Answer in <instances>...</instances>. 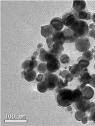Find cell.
<instances>
[{"label":"cell","mask_w":95,"mask_h":126,"mask_svg":"<svg viewBox=\"0 0 95 126\" xmlns=\"http://www.w3.org/2000/svg\"><path fill=\"white\" fill-rule=\"evenodd\" d=\"M54 33L53 29L51 27L50 25H46L45 26H41V35L44 38H49L52 37Z\"/></svg>","instance_id":"7c38bea8"},{"label":"cell","mask_w":95,"mask_h":126,"mask_svg":"<svg viewBox=\"0 0 95 126\" xmlns=\"http://www.w3.org/2000/svg\"><path fill=\"white\" fill-rule=\"evenodd\" d=\"M87 36L89 37H93L95 40V29H93L91 31L89 32Z\"/></svg>","instance_id":"1f68e13d"},{"label":"cell","mask_w":95,"mask_h":126,"mask_svg":"<svg viewBox=\"0 0 95 126\" xmlns=\"http://www.w3.org/2000/svg\"><path fill=\"white\" fill-rule=\"evenodd\" d=\"M77 17L79 20H91V17H92V15H91V12H89L86 10H83V11H81V12H77Z\"/></svg>","instance_id":"ac0fdd59"},{"label":"cell","mask_w":95,"mask_h":126,"mask_svg":"<svg viewBox=\"0 0 95 126\" xmlns=\"http://www.w3.org/2000/svg\"><path fill=\"white\" fill-rule=\"evenodd\" d=\"M39 52H38V51H35L33 53V56H34L35 57H37V56H39Z\"/></svg>","instance_id":"f35d334b"},{"label":"cell","mask_w":95,"mask_h":126,"mask_svg":"<svg viewBox=\"0 0 95 126\" xmlns=\"http://www.w3.org/2000/svg\"><path fill=\"white\" fill-rule=\"evenodd\" d=\"M91 19H92L93 22L95 23V13H94L92 15V17H91Z\"/></svg>","instance_id":"ab89813d"},{"label":"cell","mask_w":95,"mask_h":126,"mask_svg":"<svg viewBox=\"0 0 95 126\" xmlns=\"http://www.w3.org/2000/svg\"><path fill=\"white\" fill-rule=\"evenodd\" d=\"M72 108L71 107V105H70V106L67 107V110H68V111H71H71H72Z\"/></svg>","instance_id":"60d3db41"},{"label":"cell","mask_w":95,"mask_h":126,"mask_svg":"<svg viewBox=\"0 0 95 126\" xmlns=\"http://www.w3.org/2000/svg\"><path fill=\"white\" fill-rule=\"evenodd\" d=\"M95 107V103H94V102H91V103H90V107H89L88 112H89V113H90V112H91V111L93 110V109Z\"/></svg>","instance_id":"e575fe53"},{"label":"cell","mask_w":95,"mask_h":126,"mask_svg":"<svg viewBox=\"0 0 95 126\" xmlns=\"http://www.w3.org/2000/svg\"><path fill=\"white\" fill-rule=\"evenodd\" d=\"M69 73V72L67 71V70H63L59 73V75L61 76V77L63 79H65V76L67 75V73Z\"/></svg>","instance_id":"836d02e7"},{"label":"cell","mask_w":95,"mask_h":126,"mask_svg":"<svg viewBox=\"0 0 95 126\" xmlns=\"http://www.w3.org/2000/svg\"><path fill=\"white\" fill-rule=\"evenodd\" d=\"M49 25L53 29L54 31H62L64 27L62 18L59 17H56L52 19Z\"/></svg>","instance_id":"8fae6325"},{"label":"cell","mask_w":95,"mask_h":126,"mask_svg":"<svg viewBox=\"0 0 95 126\" xmlns=\"http://www.w3.org/2000/svg\"><path fill=\"white\" fill-rule=\"evenodd\" d=\"M73 76L71 75V73H69L67 74V75L65 76V79H64L67 80L68 82H71L73 81Z\"/></svg>","instance_id":"f546056e"},{"label":"cell","mask_w":95,"mask_h":126,"mask_svg":"<svg viewBox=\"0 0 95 126\" xmlns=\"http://www.w3.org/2000/svg\"><path fill=\"white\" fill-rule=\"evenodd\" d=\"M68 86V83H66L62 79V78H59V82L58 84V86L56 88V92H58L60 90L64 88L65 87H67Z\"/></svg>","instance_id":"d4e9b609"},{"label":"cell","mask_w":95,"mask_h":126,"mask_svg":"<svg viewBox=\"0 0 95 126\" xmlns=\"http://www.w3.org/2000/svg\"><path fill=\"white\" fill-rule=\"evenodd\" d=\"M69 29L72 30L78 39L86 37L89 30L88 23L83 20H77Z\"/></svg>","instance_id":"7a4b0ae2"},{"label":"cell","mask_w":95,"mask_h":126,"mask_svg":"<svg viewBox=\"0 0 95 126\" xmlns=\"http://www.w3.org/2000/svg\"><path fill=\"white\" fill-rule=\"evenodd\" d=\"M38 63L36 60H31V59H27L22 63V67L24 71L32 70L38 67Z\"/></svg>","instance_id":"30bf717a"},{"label":"cell","mask_w":95,"mask_h":126,"mask_svg":"<svg viewBox=\"0 0 95 126\" xmlns=\"http://www.w3.org/2000/svg\"><path fill=\"white\" fill-rule=\"evenodd\" d=\"M86 112L80 111V110H77L76 113H75V118L78 121H81L84 118L86 117Z\"/></svg>","instance_id":"484cf974"},{"label":"cell","mask_w":95,"mask_h":126,"mask_svg":"<svg viewBox=\"0 0 95 126\" xmlns=\"http://www.w3.org/2000/svg\"><path fill=\"white\" fill-rule=\"evenodd\" d=\"M45 83L48 86V88L49 90H53L58 86V84L59 82L60 78L57 75H55L53 73H49V72H46L45 73Z\"/></svg>","instance_id":"3957f363"},{"label":"cell","mask_w":95,"mask_h":126,"mask_svg":"<svg viewBox=\"0 0 95 126\" xmlns=\"http://www.w3.org/2000/svg\"><path fill=\"white\" fill-rule=\"evenodd\" d=\"M69 69V73L73 76V78H79L83 69H82L78 64H75L73 66H70Z\"/></svg>","instance_id":"e0dca14e"},{"label":"cell","mask_w":95,"mask_h":126,"mask_svg":"<svg viewBox=\"0 0 95 126\" xmlns=\"http://www.w3.org/2000/svg\"><path fill=\"white\" fill-rule=\"evenodd\" d=\"M38 72L41 74H45L47 71V67H46V63H39L38 64V67H37Z\"/></svg>","instance_id":"603a6c76"},{"label":"cell","mask_w":95,"mask_h":126,"mask_svg":"<svg viewBox=\"0 0 95 126\" xmlns=\"http://www.w3.org/2000/svg\"><path fill=\"white\" fill-rule=\"evenodd\" d=\"M89 29L91 30H93V29H95V25L94 24V23H91V24H90L89 26Z\"/></svg>","instance_id":"74e56055"},{"label":"cell","mask_w":95,"mask_h":126,"mask_svg":"<svg viewBox=\"0 0 95 126\" xmlns=\"http://www.w3.org/2000/svg\"><path fill=\"white\" fill-rule=\"evenodd\" d=\"M86 7V3L85 1H83V0L73 1V10L76 11L77 12L85 10Z\"/></svg>","instance_id":"9a60e30c"},{"label":"cell","mask_w":95,"mask_h":126,"mask_svg":"<svg viewBox=\"0 0 95 126\" xmlns=\"http://www.w3.org/2000/svg\"><path fill=\"white\" fill-rule=\"evenodd\" d=\"M94 69H95V64H94Z\"/></svg>","instance_id":"ee69618b"},{"label":"cell","mask_w":95,"mask_h":126,"mask_svg":"<svg viewBox=\"0 0 95 126\" xmlns=\"http://www.w3.org/2000/svg\"><path fill=\"white\" fill-rule=\"evenodd\" d=\"M80 90L82 93V96H83L84 99L89 100L93 97L94 90L91 86H85L82 88H80Z\"/></svg>","instance_id":"4fadbf2b"},{"label":"cell","mask_w":95,"mask_h":126,"mask_svg":"<svg viewBox=\"0 0 95 126\" xmlns=\"http://www.w3.org/2000/svg\"><path fill=\"white\" fill-rule=\"evenodd\" d=\"M94 49H95V47H94Z\"/></svg>","instance_id":"f6af8a7d"},{"label":"cell","mask_w":95,"mask_h":126,"mask_svg":"<svg viewBox=\"0 0 95 126\" xmlns=\"http://www.w3.org/2000/svg\"><path fill=\"white\" fill-rule=\"evenodd\" d=\"M89 85L91 87L95 88V74L91 75V83H89Z\"/></svg>","instance_id":"4dcf8cb0"},{"label":"cell","mask_w":95,"mask_h":126,"mask_svg":"<svg viewBox=\"0 0 95 126\" xmlns=\"http://www.w3.org/2000/svg\"><path fill=\"white\" fill-rule=\"evenodd\" d=\"M91 47V44L89 40V38L83 37L80 38L75 42V48L76 50L80 52L84 53L85 52L89 50Z\"/></svg>","instance_id":"5b68a950"},{"label":"cell","mask_w":95,"mask_h":126,"mask_svg":"<svg viewBox=\"0 0 95 126\" xmlns=\"http://www.w3.org/2000/svg\"><path fill=\"white\" fill-rule=\"evenodd\" d=\"M63 50H64V47H63V46L58 44L54 43L52 46V48L49 50V52L53 54L60 58V57L62 55V52Z\"/></svg>","instance_id":"2e32d148"},{"label":"cell","mask_w":95,"mask_h":126,"mask_svg":"<svg viewBox=\"0 0 95 126\" xmlns=\"http://www.w3.org/2000/svg\"><path fill=\"white\" fill-rule=\"evenodd\" d=\"M58 104L63 107H67L73 103V90L69 88H63L58 92L56 96Z\"/></svg>","instance_id":"6da1fadb"},{"label":"cell","mask_w":95,"mask_h":126,"mask_svg":"<svg viewBox=\"0 0 95 126\" xmlns=\"http://www.w3.org/2000/svg\"><path fill=\"white\" fill-rule=\"evenodd\" d=\"M36 77H37V74L34 69L26 71L25 75L24 76L25 79L28 82L34 81V80H36Z\"/></svg>","instance_id":"d6986e66"},{"label":"cell","mask_w":95,"mask_h":126,"mask_svg":"<svg viewBox=\"0 0 95 126\" xmlns=\"http://www.w3.org/2000/svg\"><path fill=\"white\" fill-rule=\"evenodd\" d=\"M90 103L89 100H85V99H81L79 102H75V107L77 110H80L84 112H88L89 107H90Z\"/></svg>","instance_id":"ba28073f"},{"label":"cell","mask_w":95,"mask_h":126,"mask_svg":"<svg viewBox=\"0 0 95 126\" xmlns=\"http://www.w3.org/2000/svg\"><path fill=\"white\" fill-rule=\"evenodd\" d=\"M37 90L40 93H45V92H46L48 90V86L46 83H45V82L42 81L38 83V85H37Z\"/></svg>","instance_id":"7402d4cb"},{"label":"cell","mask_w":95,"mask_h":126,"mask_svg":"<svg viewBox=\"0 0 95 126\" xmlns=\"http://www.w3.org/2000/svg\"><path fill=\"white\" fill-rule=\"evenodd\" d=\"M62 32H63L64 38H65V43H73V42L75 43V42L78 39L76 36L73 34L72 30L69 28L63 29L62 30Z\"/></svg>","instance_id":"9c48e42d"},{"label":"cell","mask_w":95,"mask_h":126,"mask_svg":"<svg viewBox=\"0 0 95 126\" xmlns=\"http://www.w3.org/2000/svg\"><path fill=\"white\" fill-rule=\"evenodd\" d=\"M59 60L60 61L61 64L63 65H67L70 62V57L69 56H68L66 54H63L62 56L60 57Z\"/></svg>","instance_id":"cb8c5ba5"},{"label":"cell","mask_w":95,"mask_h":126,"mask_svg":"<svg viewBox=\"0 0 95 126\" xmlns=\"http://www.w3.org/2000/svg\"><path fill=\"white\" fill-rule=\"evenodd\" d=\"M88 117L86 116L82 120H81V122H82V123L84 124H86L87 123V122H88Z\"/></svg>","instance_id":"d590c367"},{"label":"cell","mask_w":95,"mask_h":126,"mask_svg":"<svg viewBox=\"0 0 95 126\" xmlns=\"http://www.w3.org/2000/svg\"><path fill=\"white\" fill-rule=\"evenodd\" d=\"M47 71L49 73H53L60 69L61 67V63L58 58H53L46 63Z\"/></svg>","instance_id":"8992f818"},{"label":"cell","mask_w":95,"mask_h":126,"mask_svg":"<svg viewBox=\"0 0 95 126\" xmlns=\"http://www.w3.org/2000/svg\"><path fill=\"white\" fill-rule=\"evenodd\" d=\"M46 44H47L48 47V49H49V50H50V49H51L52 46H53V44L55 43L53 41V38H52V37H49V38H47V39H46Z\"/></svg>","instance_id":"83f0119b"},{"label":"cell","mask_w":95,"mask_h":126,"mask_svg":"<svg viewBox=\"0 0 95 126\" xmlns=\"http://www.w3.org/2000/svg\"><path fill=\"white\" fill-rule=\"evenodd\" d=\"M93 57L94 55L93 54L92 52L90 51V50H88V51L84 52L82 55V58L86 59V60L89 61H91L93 59Z\"/></svg>","instance_id":"4316f807"},{"label":"cell","mask_w":95,"mask_h":126,"mask_svg":"<svg viewBox=\"0 0 95 126\" xmlns=\"http://www.w3.org/2000/svg\"><path fill=\"white\" fill-rule=\"evenodd\" d=\"M62 20L63 25L68 28H70L75 22L79 20L77 15V12L73 10L71 12L65 13L62 16Z\"/></svg>","instance_id":"277c9868"},{"label":"cell","mask_w":95,"mask_h":126,"mask_svg":"<svg viewBox=\"0 0 95 126\" xmlns=\"http://www.w3.org/2000/svg\"><path fill=\"white\" fill-rule=\"evenodd\" d=\"M77 64L81 66L82 69H85L89 66V61L82 58V56L79 57L77 59Z\"/></svg>","instance_id":"44dd1931"},{"label":"cell","mask_w":95,"mask_h":126,"mask_svg":"<svg viewBox=\"0 0 95 126\" xmlns=\"http://www.w3.org/2000/svg\"><path fill=\"white\" fill-rule=\"evenodd\" d=\"M83 98L82 96V93L79 88L75 89L73 90V103L79 102L81 99Z\"/></svg>","instance_id":"ffe728a7"},{"label":"cell","mask_w":95,"mask_h":126,"mask_svg":"<svg viewBox=\"0 0 95 126\" xmlns=\"http://www.w3.org/2000/svg\"><path fill=\"white\" fill-rule=\"evenodd\" d=\"M42 47H43V44H39L38 46V47H37V50H36V51L38 52H39V50H41V49H42Z\"/></svg>","instance_id":"8d00e7d4"},{"label":"cell","mask_w":95,"mask_h":126,"mask_svg":"<svg viewBox=\"0 0 95 126\" xmlns=\"http://www.w3.org/2000/svg\"><path fill=\"white\" fill-rule=\"evenodd\" d=\"M52 38L54 42L58 44H60L63 46V44L65 43V38L64 35L62 31H54V33L52 35Z\"/></svg>","instance_id":"5bb4252c"},{"label":"cell","mask_w":95,"mask_h":126,"mask_svg":"<svg viewBox=\"0 0 95 126\" xmlns=\"http://www.w3.org/2000/svg\"><path fill=\"white\" fill-rule=\"evenodd\" d=\"M45 78V74H39V75H37V77L36 78V82L38 83H40V82L44 81Z\"/></svg>","instance_id":"f1b7e54d"},{"label":"cell","mask_w":95,"mask_h":126,"mask_svg":"<svg viewBox=\"0 0 95 126\" xmlns=\"http://www.w3.org/2000/svg\"><path fill=\"white\" fill-rule=\"evenodd\" d=\"M93 58H94V59H95V54H94V57H93Z\"/></svg>","instance_id":"7bdbcfd3"},{"label":"cell","mask_w":95,"mask_h":126,"mask_svg":"<svg viewBox=\"0 0 95 126\" xmlns=\"http://www.w3.org/2000/svg\"><path fill=\"white\" fill-rule=\"evenodd\" d=\"M91 52H92V53H93V52H95V49H92V50H91Z\"/></svg>","instance_id":"b9f144b4"},{"label":"cell","mask_w":95,"mask_h":126,"mask_svg":"<svg viewBox=\"0 0 95 126\" xmlns=\"http://www.w3.org/2000/svg\"><path fill=\"white\" fill-rule=\"evenodd\" d=\"M90 117H91V120L93 121L94 123L95 124V107L93 109V110L90 112Z\"/></svg>","instance_id":"d6a6232c"},{"label":"cell","mask_w":95,"mask_h":126,"mask_svg":"<svg viewBox=\"0 0 95 126\" xmlns=\"http://www.w3.org/2000/svg\"><path fill=\"white\" fill-rule=\"evenodd\" d=\"M79 81L81 83L79 88H82L86 86L88 84L89 85V83H91V75H90V74L88 73L87 68L82 69V73L79 77Z\"/></svg>","instance_id":"52a82bcc"}]
</instances>
